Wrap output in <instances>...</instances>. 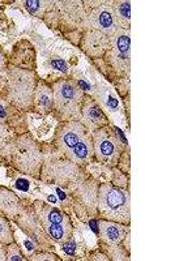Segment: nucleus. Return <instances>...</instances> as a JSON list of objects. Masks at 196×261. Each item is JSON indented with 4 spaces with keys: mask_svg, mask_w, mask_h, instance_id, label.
Instances as JSON below:
<instances>
[{
    "mask_svg": "<svg viewBox=\"0 0 196 261\" xmlns=\"http://www.w3.org/2000/svg\"><path fill=\"white\" fill-rule=\"evenodd\" d=\"M120 129L111 125H106L92 132L93 151L94 160L100 165H104L110 169L118 166L119 160L126 151L127 143L122 140Z\"/></svg>",
    "mask_w": 196,
    "mask_h": 261,
    "instance_id": "423d86ee",
    "label": "nucleus"
},
{
    "mask_svg": "<svg viewBox=\"0 0 196 261\" xmlns=\"http://www.w3.org/2000/svg\"><path fill=\"white\" fill-rule=\"evenodd\" d=\"M80 122L90 134L100 129V128L110 125V122H109L105 111L102 110V107L97 103L95 99H93V97L86 94L83 101V106H81Z\"/></svg>",
    "mask_w": 196,
    "mask_h": 261,
    "instance_id": "4468645a",
    "label": "nucleus"
},
{
    "mask_svg": "<svg viewBox=\"0 0 196 261\" xmlns=\"http://www.w3.org/2000/svg\"><path fill=\"white\" fill-rule=\"evenodd\" d=\"M113 4L114 16L119 29L130 30L131 27V2H111Z\"/></svg>",
    "mask_w": 196,
    "mask_h": 261,
    "instance_id": "6ab92c4d",
    "label": "nucleus"
},
{
    "mask_svg": "<svg viewBox=\"0 0 196 261\" xmlns=\"http://www.w3.org/2000/svg\"><path fill=\"white\" fill-rule=\"evenodd\" d=\"M130 191L114 186L113 183H100L98 187L97 216L101 220L130 225L131 223Z\"/></svg>",
    "mask_w": 196,
    "mask_h": 261,
    "instance_id": "20e7f679",
    "label": "nucleus"
},
{
    "mask_svg": "<svg viewBox=\"0 0 196 261\" xmlns=\"http://www.w3.org/2000/svg\"><path fill=\"white\" fill-rule=\"evenodd\" d=\"M9 65L17 68L36 71L37 68V54L32 42L28 39H21L13 46L11 55L8 57Z\"/></svg>",
    "mask_w": 196,
    "mask_h": 261,
    "instance_id": "2eb2a0df",
    "label": "nucleus"
},
{
    "mask_svg": "<svg viewBox=\"0 0 196 261\" xmlns=\"http://www.w3.org/2000/svg\"><path fill=\"white\" fill-rule=\"evenodd\" d=\"M0 153L3 154V160L16 171L34 179L41 178L43 149L30 132L11 137Z\"/></svg>",
    "mask_w": 196,
    "mask_h": 261,
    "instance_id": "f257e3e1",
    "label": "nucleus"
},
{
    "mask_svg": "<svg viewBox=\"0 0 196 261\" xmlns=\"http://www.w3.org/2000/svg\"><path fill=\"white\" fill-rule=\"evenodd\" d=\"M90 132L78 120L72 122H62L58 124L54 132L53 146L60 151L63 155H67L75 146L80 144Z\"/></svg>",
    "mask_w": 196,
    "mask_h": 261,
    "instance_id": "9d476101",
    "label": "nucleus"
},
{
    "mask_svg": "<svg viewBox=\"0 0 196 261\" xmlns=\"http://www.w3.org/2000/svg\"><path fill=\"white\" fill-rule=\"evenodd\" d=\"M33 111L39 115H48L53 111V89L51 84L46 80L39 79L34 92L33 101Z\"/></svg>",
    "mask_w": 196,
    "mask_h": 261,
    "instance_id": "a211bd4d",
    "label": "nucleus"
},
{
    "mask_svg": "<svg viewBox=\"0 0 196 261\" xmlns=\"http://www.w3.org/2000/svg\"><path fill=\"white\" fill-rule=\"evenodd\" d=\"M29 260H33V261H41V260L59 261L60 258L58 257L55 253L47 252V251H41V252H37V253H33V255H30Z\"/></svg>",
    "mask_w": 196,
    "mask_h": 261,
    "instance_id": "393cba45",
    "label": "nucleus"
},
{
    "mask_svg": "<svg viewBox=\"0 0 196 261\" xmlns=\"http://www.w3.org/2000/svg\"><path fill=\"white\" fill-rule=\"evenodd\" d=\"M86 29L98 30L106 34L107 37L113 36L118 29V25H116L111 2H102L90 9L81 27L83 32Z\"/></svg>",
    "mask_w": 196,
    "mask_h": 261,
    "instance_id": "9b49d317",
    "label": "nucleus"
},
{
    "mask_svg": "<svg viewBox=\"0 0 196 261\" xmlns=\"http://www.w3.org/2000/svg\"><path fill=\"white\" fill-rule=\"evenodd\" d=\"M8 65H9L8 57H7L6 53H4L3 47L0 46V76H2L3 73H6Z\"/></svg>",
    "mask_w": 196,
    "mask_h": 261,
    "instance_id": "a878e982",
    "label": "nucleus"
},
{
    "mask_svg": "<svg viewBox=\"0 0 196 261\" xmlns=\"http://www.w3.org/2000/svg\"><path fill=\"white\" fill-rule=\"evenodd\" d=\"M130 231V225L114 222V221H98V238L102 244L106 246H118L122 244L126 234Z\"/></svg>",
    "mask_w": 196,
    "mask_h": 261,
    "instance_id": "dca6fc26",
    "label": "nucleus"
},
{
    "mask_svg": "<svg viewBox=\"0 0 196 261\" xmlns=\"http://www.w3.org/2000/svg\"><path fill=\"white\" fill-rule=\"evenodd\" d=\"M15 234L11 226V220H8L4 214L0 213V243L9 244L15 242Z\"/></svg>",
    "mask_w": 196,
    "mask_h": 261,
    "instance_id": "4be33fe9",
    "label": "nucleus"
},
{
    "mask_svg": "<svg viewBox=\"0 0 196 261\" xmlns=\"http://www.w3.org/2000/svg\"><path fill=\"white\" fill-rule=\"evenodd\" d=\"M98 187H100L98 180H95L89 174H85L68 188L71 191L74 204L76 205V212L78 214L84 213V220L93 218L98 214Z\"/></svg>",
    "mask_w": 196,
    "mask_h": 261,
    "instance_id": "1a4fd4ad",
    "label": "nucleus"
},
{
    "mask_svg": "<svg viewBox=\"0 0 196 261\" xmlns=\"http://www.w3.org/2000/svg\"><path fill=\"white\" fill-rule=\"evenodd\" d=\"M53 115L62 122L81 120V106L85 93L74 79H58L51 84Z\"/></svg>",
    "mask_w": 196,
    "mask_h": 261,
    "instance_id": "7ed1b4c3",
    "label": "nucleus"
},
{
    "mask_svg": "<svg viewBox=\"0 0 196 261\" xmlns=\"http://www.w3.org/2000/svg\"><path fill=\"white\" fill-rule=\"evenodd\" d=\"M4 83L0 84V97L18 111H33L34 92L39 77L36 71L8 65Z\"/></svg>",
    "mask_w": 196,
    "mask_h": 261,
    "instance_id": "f03ea898",
    "label": "nucleus"
},
{
    "mask_svg": "<svg viewBox=\"0 0 196 261\" xmlns=\"http://www.w3.org/2000/svg\"><path fill=\"white\" fill-rule=\"evenodd\" d=\"M6 260L7 261H25L27 260L24 252H22V249H21V247L16 243V241L12 242V243L7 244Z\"/></svg>",
    "mask_w": 196,
    "mask_h": 261,
    "instance_id": "5701e85b",
    "label": "nucleus"
},
{
    "mask_svg": "<svg viewBox=\"0 0 196 261\" xmlns=\"http://www.w3.org/2000/svg\"><path fill=\"white\" fill-rule=\"evenodd\" d=\"M11 137H12L11 127L8 125V123L4 122L3 119H0V150L6 146V144L8 143Z\"/></svg>",
    "mask_w": 196,
    "mask_h": 261,
    "instance_id": "b1692460",
    "label": "nucleus"
},
{
    "mask_svg": "<svg viewBox=\"0 0 196 261\" xmlns=\"http://www.w3.org/2000/svg\"><path fill=\"white\" fill-rule=\"evenodd\" d=\"M76 43L86 57L94 62L102 59L111 48L110 37L93 29H86L81 32Z\"/></svg>",
    "mask_w": 196,
    "mask_h": 261,
    "instance_id": "ddd939ff",
    "label": "nucleus"
},
{
    "mask_svg": "<svg viewBox=\"0 0 196 261\" xmlns=\"http://www.w3.org/2000/svg\"><path fill=\"white\" fill-rule=\"evenodd\" d=\"M101 247L104 248L105 256H107L109 260H130V252H128L122 244H118V246H106V244L101 243Z\"/></svg>",
    "mask_w": 196,
    "mask_h": 261,
    "instance_id": "412c9836",
    "label": "nucleus"
},
{
    "mask_svg": "<svg viewBox=\"0 0 196 261\" xmlns=\"http://www.w3.org/2000/svg\"><path fill=\"white\" fill-rule=\"evenodd\" d=\"M33 206L39 223L51 241L62 244L71 239L74 235V225L64 211L51 206L45 201H34Z\"/></svg>",
    "mask_w": 196,
    "mask_h": 261,
    "instance_id": "0eeeda50",
    "label": "nucleus"
},
{
    "mask_svg": "<svg viewBox=\"0 0 196 261\" xmlns=\"http://www.w3.org/2000/svg\"><path fill=\"white\" fill-rule=\"evenodd\" d=\"M51 65L53 67H55L57 69H59V71H67V64H65V62H63V60L60 59H57V60H51Z\"/></svg>",
    "mask_w": 196,
    "mask_h": 261,
    "instance_id": "bb28decb",
    "label": "nucleus"
},
{
    "mask_svg": "<svg viewBox=\"0 0 196 261\" xmlns=\"http://www.w3.org/2000/svg\"><path fill=\"white\" fill-rule=\"evenodd\" d=\"M13 222L16 225H18V227L21 228V231L24 232L28 238H30L32 241H34L38 244L37 247L45 246L46 248L50 247L53 241L47 237V234L45 232L41 223H39L38 217H37L33 204H25L24 211L16 217Z\"/></svg>",
    "mask_w": 196,
    "mask_h": 261,
    "instance_id": "f8f14e48",
    "label": "nucleus"
},
{
    "mask_svg": "<svg viewBox=\"0 0 196 261\" xmlns=\"http://www.w3.org/2000/svg\"><path fill=\"white\" fill-rule=\"evenodd\" d=\"M27 201L22 200L17 193L0 186V213L13 221L21 212L24 211Z\"/></svg>",
    "mask_w": 196,
    "mask_h": 261,
    "instance_id": "f3484780",
    "label": "nucleus"
},
{
    "mask_svg": "<svg viewBox=\"0 0 196 261\" xmlns=\"http://www.w3.org/2000/svg\"><path fill=\"white\" fill-rule=\"evenodd\" d=\"M51 3L53 2H46V0H43V2H41V0H25V2H22V4H24L25 9H27L28 12L38 18L45 17Z\"/></svg>",
    "mask_w": 196,
    "mask_h": 261,
    "instance_id": "aec40b11",
    "label": "nucleus"
},
{
    "mask_svg": "<svg viewBox=\"0 0 196 261\" xmlns=\"http://www.w3.org/2000/svg\"><path fill=\"white\" fill-rule=\"evenodd\" d=\"M111 48L102 59L95 63H102L105 68L115 76V79H128L131 72V33L130 30L116 29L110 37ZM109 71L105 74L109 73Z\"/></svg>",
    "mask_w": 196,
    "mask_h": 261,
    "instance_id": "6e6552de",
    "label": "nucleus"
},
{
    "mask_svg": "<svg viewBox=\"0 0 196 261\" xmlns=\"http://www.w3.org/2000/svg\"><path fill=\"white\" fill-rule=\"evenodd\" d=\"M85 174V169L64 157L55 148L54 151H43V163L39 180L68 190L75 181L83 178Z\"/></svg>",
    "mask_w": 196,
    "mask_h": 261,
    "instance_id": "39448f33",
    "label": "nucleus"
},
{
    "mask_svg": "<svg viewBox=\"0 0 196 261\" xmlns=\"http://www.w3.org/2000/svg\"><path fill=\"white\" fill-rule=\"evenodd\" d=\"M6 251L7 244L0 243V261H6Z\"/></svg>",
    "mask_w": 196,
    "mask_h": 261,
    "instance_id": "cd10ccee",
    "label": "nucleus"
}]
</instances>
